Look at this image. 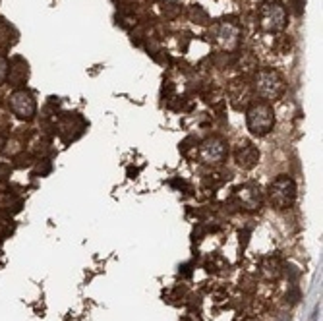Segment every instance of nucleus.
I'll list each match as a JSON object with an SVG mask.
<instances>
[{"mask_svg": "<svg viewBox=\"0 0 323 321\" xmlns=\"http://www.w3.org/2000/svg\"><path fill=\"white\" fill-rule=\"evenodd\" d=\"M259 27L267 33H279L288 23V12L281 0H263L257 6Z\"/></svg>", "mask_w": 323, "mask_h": 321, "instance_id": "1", "label": "nucleus"}, {"mask_svg": "<svg viewBox=\"0 0 323 321\" xmlns=\"http://www.w3.org/2000/svg\"><path fill=\"white\" fill-rule=\"evenodd\" d=\"M246 124H248V130L252 132V136H267L275 126L273 107L269 103H265V101L252 103L250 107L246 108Z\"/></svg>", "mask_w": 323, "mask_h": 321, "instance_id": "2", "label": "nucleus"}, {"mask_svg": "<svg viewBox=\"0 0 323 321\" xmlns=\"http://www.w3.org/2000/svg\"><path fill=\"white\" fill-rule=\"evenodd\" d=\"M207 37L221 49L234 50L238 47V43H240V37H242L240 21L236 18H223V20L215 21L211 25L209 33H207Z\"/></svg>", "mask_w": 323, "mask_h": 321, "instance_id": "3", "label": "nucleus"}, {"mask_svg": "<svg viewBox=\"0 0 323 321\" xmlns=\"http://www.w3.org/2000/svg\"><path fill=\"white\" fill-rule=\"evenodd\" d=\"M252 87H254L255 93L261 99H265V101H277L284 91V79L277 70L259 68V70H255Z\"/></svg>", "mask_w": 323, "mask_h": 321, "instance_id": "4", "label": "nucleus"}, {"mask_svg": "<svg viewBox=\"0 0 323 321\" xmlns=\"http://www.w3.org/2000/svg\"><path fill=\"white\" fill-rule=\"evenodd\" d=\"M267 197L275 209H290L296 201V182L288 174H279L267 188Z\"/></svg>", "mask_w": 323, "mask_h": 321, "instance_id": "5", "label": "nucleus"}, {"mask_svg": "<svg viewBox=\"0 0 323 321\" xmlns=\"http://www.w3.org/2000/svg\"><path fill=\"white\" fill-rule=\"evenodd\" d=\"M85 130H87V122L79 112H62L54 120V132L64 143H72L79 139Z\"/></svg>", "mask_w": 323, "mask_h": 321, "instance_id": "6", "label": "nucleus"}, {"mask_svg": "<svg viewBox=\"0 0 323 321\" xmlns=\"http://www.w3.org/2000/svg\"><path fill=\"white\" fill-rule=\"evenodd\" d=\"M197 153H199L201 163L209 166H219L223 165L225 159L228 157V143H226L225 137L221 136L205 137L197 147Z\"/></svg>", "mask_w": 323, "mask_h": 321, "instance_id": "7", "label": "nucleus"}, {"mask_svg": "<svg viewBox=\"0 0 323 321\" xmlns=\"http://www.w3.org/2000/svg\"><path fill=\"white\" fill-rule=\"evenodd\" d=\"M228 203L238 207V209L255 211V209H259L261 203H263V192H261V188L257 184L248 182V184H242L236 188L232 197L228 199Z\"/></svg>", "mask_w": 323, "mask_h": 321, "instance_id": "8", "label": "nucleus"}, {"mask_svg": "<svg viewBox=\"0 0 323 321\" xmlns=\"http://www.w3.org/2000/svg\"><path fill=\"white\" fill-rule=\"evenodd\" d=\"M8 105L14 116H18L23 122H31L37 114V101L27 89H16L8 97Z\"/></svg>", "mask_w": 323, "mask_h": 321, "instance_id": "9", "label": "nucleus"}, {"mask_svg": "<svg viewBox=\"0 0 323 321\" xmlns=\"http://www.w3.org/2000/svg\"><path fill=\"white\" fill-rule=\"evenodd\" d=\"M228 101L234 110H246L254 103V87L244 76L228 83Z\"/></svg>", "mask_w": 323, "mask_h": 321, "instance_id": "10", "label": "nucleus"}, {"mask_svg": "<svg viewBox=\"0 0 323 321\" xmlns=\"http://www.w3.org/2000/svg\"><path fill=\"white\" fill-rule=\"evenodd\" d=\"M234 161L242 170H252L259 163V149L252 141H242L234 149Z\"/></svg>", "mask_w": 323, "mask_h": 321, "instance_id": "11", "label": "nucleus"}, {"mask_svg": "<svg viewBox=\"0 0 323 321\" xmlns=\"http://www.w3.org/2000/svg\"><path fill=\"white\" fill-rule=\"evenodd\" d=\"M27 78H30V66H27V62L21 59V56H14V59L8 62V76H6V81L10 83L12 87L21 89L25 85Z\"/></svg>", "mask_w": 323, "mask_h": 321, "instance_id": "12", "label": "nucleus"}, {"mask_svg": "<svg viewBox=\"0 0 323 321\" xmlns=\"http://www.w3.org/2000/svg\"><path fill=\"white\" fill-rule=\"evenodd\" d=\"M259 275L263 281H279L283 275V263L277 255H265L259 261Z\"/></svg>", "mask_w": 323, "mask_h": 321, "instance_id": "13", "label": "nucleus"}, {"mask_svg": "<svg viewBox=\"0 0 323 321\" xmlns=\"http://www.w3.org/2000/svg\"><path fill=\"white\" fill-rule=\"evenodd\" d=\"M232 68H238L242 72L257 70V60L252 52H238V54H232Z\"/></svg>", "mask_w": 323, "mask_h": 321, "instance_id": "14", "label": "nucleus"}, {"mask_svg": "<svg viewBox=\"0 0 323 321\" xmlns=\"http://www.w3.org/2000/svg\"><path fill=\"white\" fill-rule=\"evenodd\" d=\"M16 41H18V31L14 30L10 23L0 21V49H10V47H14Z\"/></svg>", "mask_w": 323, "mask_h": 321, "instance_id": "15", "label": "nucleus"}, {"mask_svg": "<svg viewBox=\"0 0 323 321\" xmlns=\"http://www.w3.org/2000/svg\"><path fill=\"white\" fill-rule=\"evenodd\" d=\"M188 18L190 21H194L197 25H207L209 23V14L203 6H199V4H192L190 8H188Z\"/></svg>", "mask_w": 323, "mask_h": 321, "instance_id": "16", "label": "nucleus"}, {"mask_svg": "<svg viewBox=\"0 0 323 321\" xmlns=\"http://www.w3.org/2000/svg\"><path fill=\"white\" fill-rule=\"evenodd\" d=\"M35 153L33 151H21L18 155H14L12 159V165L16 166V168H31V166L35 165Z\"/></svg>", "mask_w": 323, "mask_h": 321, "instance_id": "17", "label": "nucleus"}, {"mask_svg": "<svg viewBox=\"0 0 323 321\" xmlns=\"http://www.w3.org/2000/svg\"><path fill=\"white\" fill-rule=\"evenodd\" d=\"M223 269H228V263H226L221 255H211V257L205 261L207 273H221Z\"/></svg>", "mask_w": 323, "mask_h": 321, "instance_id": "18", "label": "nucleus"}, {"mask_svg": "<svg viewBox=\"0 0 323 321\" xmlns=\"http://www.w3.org/2000/svg\"><path fill=\"white\" fill-rule=\"evenodd\" d=\"M50 170H52V163H50L49 157L37 159L35 165H33V176H47Z\"/></svg>", "mask_w": 323, "mask_h": 321, "instance_id": "19", "label": "nucleus"}, {"mask_svg": "<svg viewBox=\"0 0 323 321\" xmlns=\"http://www.w3.org/2000/svg\"><path fill=\"white\" fill-rule=\"evenodd\" d=\"M178 151H180L184 157H190L192 153H196L197 151V139L194 136H188L186 139H182V141H180Z\"/></svg>", "mask_w": 323, "mask_h": 321, "instance_id": "20", "label": "nucleus"}, {"mask_svg": "<svg viewBox=\"0 0 323 321\" xmlns=\"http://www.w3.org/2000/svg\"><path fill=\"white\" fill-rule=\"evenodd\" d=\"M161 12H163V16L167 20H174V18L180 16L182 8L178 4H174V2H161Z\"/></svg>", "mask_w": 323, "mask_h": 321, "instance_id": "21", "label": "nucleus"}, {"mask_svg": "<svg viewBox=\"0 0 323 321\" xmlns=\"http://www.w3.org/2000/svg\"><path fill=\"white\" fill-rule=\"evenodd\" d=\"M300 298H302V292H300V288H298L296 284H292V286L288 288V292H286V296H284V300H286L288 306H296V304L300 302Z\"/></svg>", "mask_w": 323, "mask_h": 321, "instance_id": "22", "label": "nucleus"}, {"mask_svg": "<svg viewBox=\"0 0 323 321\" xmlns=\"http://www.w3.org/2000/svg\"><path fill=\"white\" fill-rule=\"evenodd\" d=\"M161 95H163V99H165L167 103H170L172 99L177 97V87H174V83H172V81H165V85H163V91H161Z\"/></svg>", "mask_w": 323, "mask_h": 321, "instance_id": "23", "label": "nucleus"}, {"mask_svg": "<svg viewBox=\"0 0 323 321\" xmlns=\"http://www.w3.org/2000/svg\"><path fill=\"white\" fill-rule=\"evenodd\" d=\"M283 273L290 279V282H296L298 279H300V269L296 267V265H283Z\"/></svg>", "mask_w": 323, "mask_h": 321, "instance_id": "24", "label": "nucleus"}, {"mask_svg": "<svg viewBox=\"0 0 323 321\" xmlns=\"http://www.w3.org/2000/svg\"><path fill=\"white\" fill-rule=\"evenodd\" d=\"M12 176V166L8 163H0V184H6Z\"/></svg>", "mask_w": 323, "mask_h": 321, "instance_id": "25", "label": "nucleus"}, {"mask_svg": "<svg viewBox=\"0 0 323 321\" xmlns=\"http://www.w3.org/2000/svg\"><path fill=\"white\" fill-rule=\"evenodd\" d=\"M6 76H8V60L0 54V85L6 81Z\"/></svg>", "mask_w": 323, "mask_h": 321, "instance_id": "26", "label": "nucleus"}, {"mask_svg": "<svg viewBox=\"0 0 323 321\" xmlns=\"http://www.w3.org/2000/svg\"><path fill=\"white\" fill-rule=\"evenodd\" d=\"M304 4H306V0H290V10H292L296 16H302Z\"/></svg>", "mask_w": 323, "mask_h": 321, "instance_id": "27", "label": "nucleus"}, {"mask_svg": "<svg viewBox=\"0 0 323 321\" xmlns=\"http://www.w3.org/2000/svg\"><path fill=\"white\" fill-rule=\"evenodd\" d=\"M238 236H240V246H242V250H246V246L250 242V228H242Z\"/></svg>", "mask_w": 323, "mask_h": 321, "instance_id": "28", "label": "nucleus"}, {"mask_svg": "<svg viewBox=\"0 0 323 321\" xmlns=\"http://www.w3.org/2000/svg\"><path fill=\"white\" fill-rule=\"evenodd\" d=\"M6 145H8V136L4 132H0V151H4Z\"/></svg>", "mask_w": 323, "mask_h": 321, "instance_id": "29", "label": "nucleus"}]
</instances>
